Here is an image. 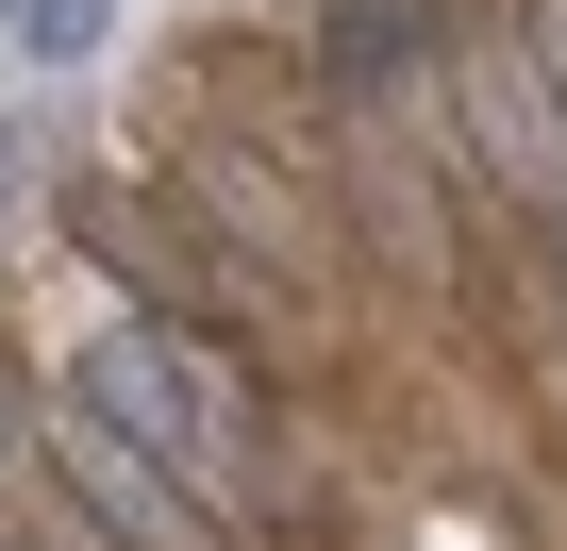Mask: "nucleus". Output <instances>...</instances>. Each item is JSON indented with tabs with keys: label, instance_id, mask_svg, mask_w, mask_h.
Masks as SVG:
<instances>
[{
	"label": "nucleus",
	"instance_id": "obj_1",
	"mask_svg": "<svg viewBox=\"0 0 567 551\" xmlns=\"http://www.w3.org/2000/svg\"><path fill=\"white\" fill-rule=\"evenodd\" d=\"M68 468H84V501H101L117 534H151V551H217V518H200V501H167L151 468H117L101 435H68Z\"/></svg>",
	"mask_w": 567,
	"mask_h": 551
}]
</instances>
